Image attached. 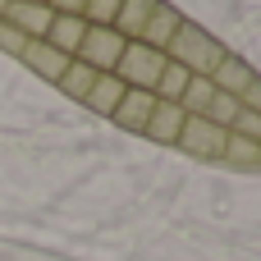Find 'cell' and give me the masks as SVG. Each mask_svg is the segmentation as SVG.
I'll list each match as a JSON object with an SVG mask.
<instances>
[{
	"label": "cell",
	"instance_id": "obj_2",
	"mask_svg": "<svg viewBox=\"0 0 261 261\" xmlns=\"http://www.w3.org/2000/svg\"><path fill=\"white\" fill-rule=\"evenodd\" d=\"M124 41H128V37H124L119 28H110V23H87V32H83L73 60L92 64L96 73H115V64H119V55H124Z\"/></svg>",
	"mask_w": 261,
	"mask_h": 261
},
{
	"label": "cell",
	"instance_id": "obj_22",
	"mask_svg": "<svg viewBox=\"0 0 261 261\" xmlns=\"http://www.w3.org/2000/svg\"><path fill=\"white\" fill-rule=\"evenodd\" d=\"M239 101H243L248 110H257V115H261V78H252V87H248V92H243Z\"/></svg>",
	"mask_w": 261,
	"mask_h": 261
},
{
	"label": "cell",
	"instance_id": "obj_9",
	"mask_svg": "<svg viewBox=\"0 0 261 261\" xmlns=\"http://www.w3.org/2000/svg\"><path fill=\"white\" fill-rule=\"evenodd\" d=\"M184 115H188V110H184L179 101H161V96H156V110H151V119H147L142 133H147L151 142H170V147H174V138H179V128H184Z\"/></svg>",
	"mask_w": 261,
	"mask_h": 261
},
{
	"label": "cell",
	"instance_id": "obj_8",
	"mask_svg": "<svg viewBox=\"0 0 261 261\" xmlns=\"http://www.w3.org/2000/svg\"><path fill=\"white\" fill-rule=\"evenodd\" d=\"M179 23H184V14H179L174 5H165V0H156V9L147 14V23H142V32H138L133 41H147V46L165 50V46H170V37L179 32Z\"/></svg>",
	"mask_w": 261,
	"mask_h": 261
},
{
	"label": "cell",
	"instance_id": "obj_15",
	"mask_svg": "<svg viewBox=\"0 0 261 261\" xmlns=\"http://www.w3.org/2000/svg\"><path fill=\"white\" fill-rule=\"evenodd\" d=\"M225 161L239 165V170H261V142L243 138V133H229V142H225Z\"/></svg>",
	"mask_w": 261,
	"mask_h": 261
},
{
	"label": "cell",
	"instance_id": "obj_16",
	"mask_svg": "<svg viewBox=\"0 0 261 261\" xmlns=\"http://www.w3.org/2000/svg\"><path fill=\"white\" fill-rule=\"evenodd\" d=\"M151 9H156V0H124V5H119V14H115V28L133 41V37L142 32V23H147V14H151Z\"/></svg>",
	"mask_w": 261,
	"mask_h": 261
},
{
	"label": "cell",
	"instance_id": "obj_4",
	"mask_svg": "<svg viewBox=\"0 0 261 261\" xmlns=\"http://www.w3.org/2000/svg\"><path fill=\"white\" fill-rule=\"evenodd\" d=\"M161 69H165V50H156L147 41H124V55L115 64V73L124 78V87H147V92L156 87Z\"/></svg>",
	"mask_w": 261,
	"mask_h": 261
},
{
	"label": "cell",
	"instance_id": "obj_13",
	"mask_svg": "<svg viewBox=\"0 0 261 261\" xmlns=\"http://www.w3.org/2000/svg\"><path fill=\"white\" fill-rule=\"evenodd\" d=\"M92 83H96V69H92V64H83V60H69V69L60 73V83H55V87H60L69 101H83Z\"/></svg>",
	"mask_w": 261,
	"mask_h": 261
},
{
	"label": "cell",
	"instance_id": "obj_20",
	"mask_svg": "<svg viewBox=\"0 0 261 261\" xmlns=\"http://www.w3.org/2000/svg\"><path fill=\"white\" fill-rule=\"evenodd\" d=\"M229 133H243V138H252V142H261V115H257V110H248V106H243Z\"/></svg>",
	"mask_w": 261,
	"mask_h": 261
},
{
	"label": "cell",
	"instance_id": "obj_6",
	"mask_svg": "<svg viewBox=\"0 0 261 261\" xmlns=\"http://www.w3.org/2000/svg\"><path fill=\"white\" fill-rule=\"evenodd\" d=\"M18 60H23V64H28L32 73H41V78H50V83H60V73L69 69V60H73V55H64V50H55V46H50L46 37H32V41H28L23 50H18Z\"/></svg>",
	"mask_w": 261,
	"mask_h": 261
},
{
	"label": "cell",
	"instance_id": "obj_10",
	"mask_svg": "<svg viewBox=\"0 0 261 261\" xmlns=\"http://www.w3.org/2000/svg\"><path fill=\"white\" fill-rule=\"evenodd\" d=\"M206 78L216 83V92H229V96H243V92L252 87V78H257V73H252V69H248V64H243L239 55H225V60H220V64H216V69L206 73Z\"/></svg>",
	"mask_w": 261,
	"mask_h": 261
},
{
	"label": "cell",
	"instance_id": "obj_1",
	"mask_svg": "<svg viewBox=\"0 0 261 261\" xmlns=\"http://www.w3.org/2000/svg\"><path fill=\"white\" fill-rule=\"evenodd\" d=\"M229 50L211 37V32H202L197 23H179V32L170 37V46H165V60H174V64H184L188 73H211L220 60H225Z\"/></svg>",
	"mask_w": 261,
	"mask_h": 261
},
{
	"label": "cell",
	"instance_id": "obj_11",
	"mask_svg": "<svg viewBox=\"0 0 261 261\" xmlns=\"http://www.w3.org/2000/svg\"><path fill=\"white\" fill-rule=\"evenodd\" d=\"M124 78L119 73H96V83L87 87V96H83V106L87 110H96V115H115V106L124 101Z\"/></svg>",
	"mask_w": 261,
	"mask_h": 261
},
{
	"label": "cell",
	"instance_id": "obj_19",
	"mask_svg": "<svg viewBox=\"0 0 261 261\" xmlns=\"http://www.w3.org/2000/svg\"><path fill=\"white\" fill-rule=\"evenodd\" d=\"M119 5H124V0H87V5H83V18H87V23H110V28H115Z\"/></svg>",
	"mask_w": 261,
	"mask_h": 261
},
{
	"label": "cell",
	"instance_id": "obj_7",
	"mask_svg": "<svg viewBox=\"0 0 261 261\" xmlns=\"http://www.w3.org/2000/svg\"><path fill=\"white\" fill-rule=\"evenodd\" d=\"M151 110H156V92H147V87H128L110 119H115L124 133H142V128H147V119H151Z\"/></svg>",
	"mask_w": 261,
	"mask_h": 261
},
{
	"label": "cell",
	"instance_id": "obj_18",
	"mask_svg": "<svg viewBox=\"0 0 261 261\" xmlns=\"http://www.w3.org/2000/svg\"><path fill=\"white\" fill-rule=\"evenodd\" d=\"M239 110H243V101H239V96L216 92V96H211V106H206V119H211V124H220V128H234Z\"/></svg>",
	"mask_w": 261,
	"mask_h": 261
},
{
	"label": "cell",
	"instance_id": "obj_3",
	"mask_svg": "<svg viewBox=\"0 0 261 261\" xmlns=\"http://www.w3.org/2000/svg\"><path fill=\"white\" fill-rule=\"evenodd\" d=\"M225 142H229V128L211 124L206 115H184V128L174 138V147H184L197 161H225Z\"/></svg>",
	"mask_w": 261,
	"mask_h": 261
},
{
	"label": "cell",
	"instance_id": "obj_14",
	"mask_svg": "<svg viewBox=\"0 0 261 261\" xmlns=\"http://www.w3.org/2000/svg\"><path fill=\"white\" fill-rule=\"evenodd\" d=\"M211 96H216V83H211L206 73H193V78H188V87L179 92V106H184L188 115H206Z\"/></svg>",
	"mask_w": 261,
	"mask_h": 261
},
{
	"label": "cell",
	"instance_id": "obj_21",
	"mask_svg": "<svg viewBox=\"0 0 261 261\" xmlns=\"http://www.w3.org/2000/svg\"><path fill=\"white\" fill-rule=\"evenodd\" d=\"M28 41H32V37H23V32H18L14 23H5V18H0V46H5L9 55H18V50H23Z\"/></svg>",
	"mask_w": 261,
	"mask_h": 261
},
{
	"label": "cell",
	"instance_id": "obj_12",
	"mask_svg": "<svg viewBox=\"0 0 261 261\" xmlns=\"http://www.w3.org/2000/svg\"><path fill=\"white\" fill-rule=\"evenodd\" d=\"M83 32H87V18H83V14H55V18H50V28H46V41H50L55 50L73 55V50H78V41H83Z\"/></svg>",
	"mask_w": 261,
	"mask_h": 261
},
{
	"label": "cell",
	"instance_id": "obj_24",
	"mask_svg": "<svg viewBox=\"0 0 261 261\" xmlns=\"http://www.w3.org/2000/svg\"><path fill=\"white\" fill-rule=\"evenodd\" d=\"M37 5H46V0H37Z\"/></svg>",
	"mask_w": 261,
	"mask_h": 261
},
{
	"label": "cell",
	"instance_id": "obj_5",
	"mask_svg": "<svg viewBox=\"0 0 261 261\" xmlns=\"http://www.w3.org/2000/svg\"><path fill=\"white\" fill-rule=\"evenodd\" d=\"M0 18L14 23L23 37H46L55 9H50V5H37V0H5V14H0Z\"/></svg>",
	"mask_w": 261,
	"mask_h": 261
},
{
	"label": "cell",
	"instance_id": "obj_23",
	"mask_svg": "<svg viewBox=\"0 0 261 261\" xmlns=\"http://www.w3.org/2000/svg\"><path fill=\"white\" fill-rule=\"evenodd\" d=\"M46 5H50L55 14H83V5H87V0H46Z\"/></svg>",
	"mask_w": 261,
	"mask_h": 261
},
{
	"label": "cell",
	"instance_id": "obj_17",
	"mask_svg": "<svg viewBox=\"0 0 261 261\" xmlns=\"http://www.w3.org/2000/svg\"><path fill=\"white\" fill-rule=\"evenodd\" d=\"M188 78H193V73H188L184 64L165 60V69H161V78H156V87H151V92H156L161 101H179V92L188 87Z\"/></svg>",
	"mask_w": 261,
	"mask_h": 261
}]
</instances>
